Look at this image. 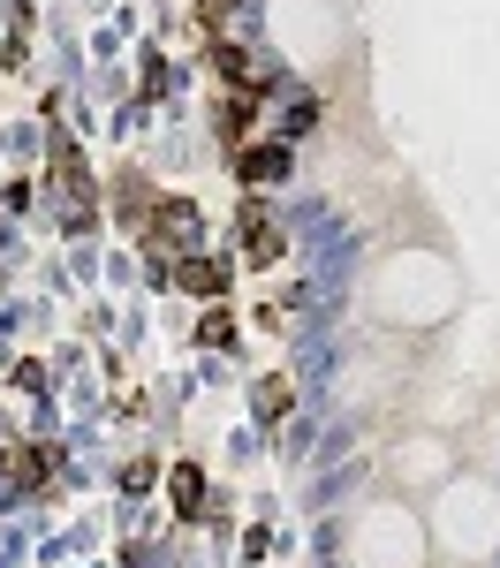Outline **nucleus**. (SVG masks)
I'll use <instances>...</instances> for the list:
<instances>
[{"instance_id":"1","label":"nucleus","mask_w":500,"mask_h":568,"mask_svg":"<svg viewBox=\"0 0 500 568\" xmlns=\"http://www.w3.org/2000/svg\"><path fill=\"white\" fill-rule=\"evenodd\" d=\"M228 281H235V266L212 258V251H182L174 274H167V288H182V295H197V303H228Z\"/></svg>"},{"instance_id":"2","label":"nucleus","mask_w":500,"mask_h":568,"mask_svg":"<svg viewBox=\"0 0 500 568\" xmlns=\"http://www.w3.org/2000/svg\"><path fill=\"white\" fill-rule=\"evenodd\" d=\"M53 182L76 197V213H92V205H99V174L84 167V144L69 137V130H53Z\"/></svg>"},{"instance_id":"3","label":"nucleus","mask_w":500,"mask_h":568,"mask_svg":"<svg viewBox=\"0 0 500 568\" xmlns=\"http://www.w3.org/2000/svg\"><path fill=\"white\" fill-rule=\"evenodd\" d=\"M289 167H296V152H289V137H258L235 152V174L251 182V190H266V182H289Z\"/></svg>"},{"instance_id":"4","label":"nucleus","mask_w":500,"mask_h":568,"mask_svg":"<svg viewBox=\"0 0 500 568\" xmlns=\"http://www.w3.org/2000/svg\"><path fill=\"white\" fill-rule=\"evenodd\" d=\"M258 107H266V92H228V99L212 107V130H220V152H228V159L251 144V122H258Z\"/></svg>"},{"instance_id":"5","label":"nucleus","mask_w":500,"mask_h":568,"mask_svg":"<svg viewBox=\"0 0 500 568\" xmlns=\"http://www.w3.org/2000/svg\"><path fill=\"white\" fill-rule=\"evenodd\" d=\"M243 258L251 266H281V228H273V213H266L258 190L243 197Z\"/></svg>"},{"instance_id":"6","label":"nucleus","mask_w":500,"mask_h":568,"mask_svg":"<svg viewBox=\"0 0 500 568\" xmlns=\"http://www.w3.org/2000/svg\"><path fill=\"white\" fill-rule=\"evenodd\" d=\"M205 61H212V76H220L228 92H273V84L258 76V61H251L235 38H212V46H205Z\"/></svg>"},{"instance_id":"7","label":"nucleus","mask_w":500,"mask_h":568,"mask_svg":"<svg viewBox=\"0 0 500 568\" xmlns=\"http://www.w3.org/2000/svg\"><path fill=\"white\" fill-rule=\"evenodd\" d=\"M53 470H61V447H53V439H31V447L15 439V470H8V478H15L23 493H46V485H53Z\"/></svg>"},{"instance_id":"8","label":"nucleus","mask_w":500,"mask_h":568,"mask_svg":"<svg viewBox=\"0 0 500 568\" xmlns=\"http://www.w3.org/2000/svg\"><path fill=\"white\" fill-rule=\"evenodd\" d=\"M153 205H160V197L145 190V174H122V182H114V220H122V228H137V235H145Z\"/></svg>"},{"instance_id":"9","label":"nucleus","mask_w":500,"mask_h":568,"mask_svg":"<svg viewBox=\"0 0 500 568\" xmlns=\"http://www.w3.org/2000/svg\"><path fill=\"white\" fill-rule=\"evenodd\" d=\"M167 500H174L182 516H205V470H197V462H174V470H167Z\"/></svg>"},{"instance_id":"10","label":"nucleus","mask_w":500,"mask_h":568,"mask_svg":"<svg viewBox=\"0 0 500 568\" xmlns=\"http://www.w3.org/2000/svg\"><path fill=\"white\" fill-rule=\"evenodd\" d=\"M197 349H235V311H228V303H205V318H197Z\"/></svg>"},{"instance_id":"11","label":"nucleus","mask_w":500,"mask_h":568,"mask_svg":"<svg viewBox=\"0 0 500 568\" xmlns=\"http://www.w3.org/2000/svg\"><path fill=\"white\" fill-rule=\"evenodd\" d=\"M289 410H296V387H289L281 372H273V379H258V418H266V425H281Z\"/></svg>"},{"instance_id":"12","label":"nucleus","mask_w":500,"mask_h":568,"mask_svg":"<svg viewBox=\"0 0 500 568\" xmlns=\"http://www.w3.org/2000/svg\"><path fill=\"white\" fill-rule=\"evenodd\" d=\"M153 478H160V462H153V455H137V462H122V493H145Z\"/></svg>"},{"instance_id":"13","label":"nucleus","mask_w":500,"mask_h":568,"mask_svg":"<svg viewBox=\"0 0 500 568\" xmlns=\"http://www.w3.org/2000/svg\"><path fill=\"white\" fill-rule=\"evenodd\" d=\"M228 15H235V0H197V23H205L212 38H220V23H228Z\"/></svg>"}]
</instances>
